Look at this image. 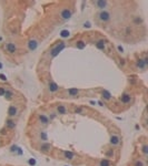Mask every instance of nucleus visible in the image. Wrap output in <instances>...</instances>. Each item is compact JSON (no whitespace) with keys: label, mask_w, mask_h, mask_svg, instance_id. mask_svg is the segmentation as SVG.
Masks as SVG:
<instances>
[{"label":"nucleus","mask_w":148,"mask_h":166,"mask_svg":"<svg viewBox=\"0 0 148 166\" xmlns=\"http://www.w3.org/2000/svg\"><path fill=\"white\" fill-rule=\"evenodd\" d=\"M65 48H66V43H65L64 41L58 42V43H57L56 45H55V47L50 50V52H49V57H50V58H56L57 55L61 52Z\"/></svg>","instance_id":"nucleus-1"},{"label":"nucleus","mask_w":148,"mask_h":166,"mask_svg":"<svg viewBox=\"0 0 148 166\" xmlns=\"http://www.w3.org/2000/svg\"><path fill=\"white\" fill-rule=\"evenodd\" d=\"M97 19L103 23H107L112 19V14L107 10H101L97 14Z\"/></svg>","instance_id":"nucleus-2"},{"label":"nucleus","mask_w":148,"mask_h":166,"mask_svg":"<svg viewBox=\"0 0 148 166\" xmlns=\"http://www.w3.org/2000/svg\"><path fill=\"white\" fill-rule=\"evenodd\" d=\"M37 120H38V122H39L42 126H47V125L50 123V119H49V116H48L47 114H45V113L38 114V116H37Z\"/></svg>","instance_id":"nucleus-3"},{"label":"nucleus","mask_w":148,"mask_h":166,"mask_svg":"<svg viewBox=\"0 0 148 166\" xmlns=\"http://www.w3.org/2000/svg\"><path fill=\"white\" fill-rule=\"evenodd\" d=\"M73 16V11L71 9H68V8H64L62 10H60L59 12V17L61 18L62 20H69Z\"/></svg>","instance_id":"nucleus-4"},{"label":"nucleus","mask_w":148,"mask_h":166,"mask_svg":"<svg viewBox=\"0 0 148 166\" xmlns=\"http://www.w3.org/2000/svg\"><path fill=\"white\" fill-rule=\"evenodd\" d=\"M51 149H53V145L50 143H48V142H44V143L40 144L39 146V151L44 154H48V153L51 152Z\"/></svg>","instance_id":"nucleus-5"},{"label":"nucleus","mask_w":148,"mask_h":166,"mask_svg":"<svg viewBox=\"0 0 148 166\" xmlns=\"http://www.w3.org/2000/svg\"><path fill=\"white\" fill-rule=\"evenodd\" d=\"M19 113V110H18V106L17 105H10L8 109V117L9 119H15L16 116L18 115Z\"/></svg>","instance_id":"nucleus-6"},{"label":"nucleus","mask_w":148,"mask_h":166,"mask_svg":"<svg viewBox=\"0 0 148 166\" xmlns=\"http://www.w3.org/2000/svg\"><path fill=\"white\" fill-rule=\"evenodd\" d=\"M5 49H6V51L9 54H14V53L17 52L18 47H17V44L14 43V42H8V43H6V45H5Z\"/></svg>","instance_id":"nucleus-7"},{"label":"nucleus","mask_w":148,"mask_h":166,"mask_svg":"<svg viewBox=\"0 0 148 166\" xmlns=\"http://www.w3.org/2000/svg\"><path fill=\"white\" fill-rule=\"evenodd\" d=\"M38 45H39V42H38L37 39H34V38L29 39L28 42H27V48H28L29 51H35V50H37Z\"/></svg>","instance_id":"nucleus-8"},{"label":"nucleus","mask_w":148,"mask_h":166,"mask_svg":"<svg viewBox=\"0 0 148 166\" xmlns=\"http://www.w3.org/2000/svg\"><path fill=\"white\" fill-rule=\"evenodd\" d=\"M109 144H110V146L112 147L118 146L120 144V136L117 135V134H112L110 138H109Z\"/></svg>","instance_id":"nucleus-9"},{"label":"nucleus","mask_w":148,"mask_h":166,"mask_svg":"<svg viewBox=\"0 0 148 166\" xmlns=\"http://www.w3.org/2000/svg\"><path fill=\"white\" fill-rule=\"evenodd\" d=\"M56 113L59 115H66V114L69 113V110L65 104H59L56 106Z\"/></svg>","instance_id":"nucleus-10"},{"label":"nucleus","mask_w":148,"mask_h":166,"mask_svg":"<svg viewBox=\"0 0 148 166\" xmlns=\"http://www.w3.org/2000/svg\"><path fill=\"white\" fill-rule=\"evenodd\" d=\"M59 90H60V86L55 81H49V83H48V91L50 93H57Z\"/></svg>","instance_id":"nucleus-11"},{"label":"nucleus","mask_w":148,"mask_h":166,"mask_svg":"<svg viewBox=\"0 0 148 166\" xmlns=\"http://www.w3.org/2000/svg\"><path fill=\"white\" fill-rule=\"evenodd\" d=\"M94 5L96 6V8L100 9V11L106 10V8L108 7V1L107 0H98V1H94Z\"/></svg>","instance_id":"nucleus-12"},{"label":"nucleus","mask_w":148,"mask_h":166,"mask_svg":"<svg viewBox=\"0 0 148 166\" xmlns=\"http://www.w3.org/2000/svg\"><path fill=\"white\" fill-rule=\"evenodd\" d=\"M66 93H67V95L70 97H77L79 94H80V90L77 88H70L66 91Z\"/></svg>","instance_id":"nucleus-13"},{"label":"nucleus","mask_w":148,"mask_h":166,"mask_svg":"<svg viewBox=\"0 0 148 166\" xmlns=\"http://www.w3.org/2000/svg\"><path fill=\"white\" fill-rule=\"evenodd\" d=\"M120 102L123 103V104H130L131 101H133V97L129 93H124L121 97H119Z\"/></svg>","instance_id":"nucleus-14"},{"label":"nucleus","mask_w":148,"mask_h":166,"mask_svg":"<svg viewBox=\"0 0 148 166\" xmlns=\"http://www.w3.org/2000/svg\"><path fill=\"white\" fill-rule=\"evenodd\" d=\"M62 155H64V158L67 160H73L76 158V154L71 151H64L62 152Z\"/></svg>","instance_id":"nucleus-15"},{"label":"nucleus","mask_w":148,"mask_h":166,"mask_svg":"<svg viewBox=\"0 0 148 166\" xmlns=\"http://www.w3.org/2000/svg\"><path fill=\"white\" fill-rule=\"evenodd\" d=\"M16 126H17V123H16V121L12 119H8L6 121V127L7 128H9V130H15L16 128Z\"/></svg>","instance_id":"nucleus-16"},{"label":"nucleus","mask_w":148,"mask_h":166,"mask_svg":"<svg viewBox=\"0 0 148 166\" xmlns=\"http://www.w3.org/2000/svg\"><path fill=\"white\" fill-rule=\"evenodd\" d=\"M106 43L107 42L105 41L104 39H100V40H98V41L95 43V47L99 50H105L106 49Z\"/></svg>","instance_id":"nucleus-17"},{"label":"nucleus","mask_w":148,"mask_h":166,"mask_svg":"<svg viewBox=\"0 0 148 166\" xmlns=\"http://www.w3.org/2000/svg\"><path fill=\"white\" fill-rule=\"evenodd\" d=\"M38 137H39V140L40 141L44 143V142H48V134H47V132H46L45 130H41L39 132V134H38Z\"/></svg>","instance_id":"nucleus-18"},{"label":"nucleus","mask_w":148,"mask_h":166,"mask_svg":"<svg viewBox=\"0 0 148 166\" xmlns=\"http://www.w3.org/2000/svg\"><path fill=\"white\" fill-rule=\"evenodd\" d=\"M101 97H103V100H105V101H110V100L112 99V93L109 91H107V90H103V91H101Z\"/></svg>","instance_id":"nucleus-19"},{"label":"nucleus","mask_w":148,"mask_h":166,"mask_svg":"<svg viewBox=\"0 0 148 166\" xmlns=\"http://www.w3.org/2000/svg\"><path fill=\"white\" fill-rule=\"evenodd\" d=\"M136 68L138 70H145L146 68H147V64L144 62L142 59H138V60L136 61Z\"/></svg>","instance_id":"nucleus-20"},{"label":"nucleus","mask_w":148,"mask_h":166,"mask_svg":"<svg viewBox=\"0 0 148 166\" xmlns=\"http://www.w3.org/2000/svg\"><path fill=\"white\" fill-rule=\"evenodd\" d=\"M140 152H142L144 157L147 158V156H148V144L147 143L142 144V146H140Z\"/></svg>","instance_id":"nucleus-21"},{"label":"nucleus","mask_w":148,"mask_h":166,"mask_svg":"<svg viewBox=\"0 0 148 166\" xmlns=\"http://www.w3.org/2000/svg\"><path fill=\"white\" fill-rule=\"evenodd\" d=\"M14 92L11 91V90H6V93H5V99L7 100V101H10V100H12V97H14Z\"/></svg>","instance_id":"nucleus-22"},{"label":"nucleus","mask_w":148,"mask_h":166,"mask_svg":"<svg viewBox=\"0 0 148 166\" xmlns=\"http://www.w3.org/2000/svg\"><path fill=\"white\" fill-rule=\"evenodd\" d=\"M133 166H147V164H146L145 160H142V158H137L134 162V164H133Z\"/></svg>","instance_id":"nucleus-23"},{"label":"nucleus","mask_w":148,"mask_h":166,"mask_svg":"<svg viewBox=\"0 0 148 166\" xmlns=\"http://www.w3.org/2000/svg\"><path fill=\"white\" fill-rule=\"evenodd\" d=\"M142 22H144V19H142V17L137 16L134 18V20H133V23H134L135 26H138V25H142Z\"/></svg>","instance_id":"nucleus-24"},{"label":"nucleus","mask_w":148,"mask_h":166,"mask_svg":"<svg viewBox=\"0 0 148 166\" xmlns=\"http://www.w3.org/2000/svg\"><path fill=\"white\" fill-rule=\"evenodd\" d=\"M99 166H112V163H110V160L105 158V160H101L99 162Z\"/></svg>","instance_id":"nucleus-25"},{"label":"nucleus","mask_w":148,"mask_h":166,"mask_svg":"<svg viewBox=\"0 0 148 166\" xmlns=\"http://www.w3.org/2000/svg\"><path fill=\"white\" fill-rule=\"evenodd\" d=\"M76 47L78 48V49H84V48L86 47V43H85L84 41H78L77 44H76Z\"/></svg>","instance_id":"nucleus-26"},{"label":"nucleus","mask_w":148,"mask_h":166,"mask_svg":"<svg viewBox=\"0 0 148 166\" xmlns=\"http://www.w3.org/2000/svg\"><path fill=\"white\" fill-rule=\"evenodd\" d=\"M106 157H112V156H114V149L112 148H109L108 151H107L106 152Z\"/></svg>","instance_id":"nucleus-27"},{"label":"nucleus","mask_w":148,"mask_h":166,"mask_svg":"<svg viewBox=\"0 0 148 166\" xmlns=\"http://www.w3.org/2000/svg\"><path fill=\"white\" fill-rule=\"evenodd\" d=\"M70 36V33H69V31H67V30H64V31H61V37H69Z\"/></svg>","instance_id":"nucleus-28"},{"label":"nucleus","mask_w":148,"mask_h":166,"mask_svg":"<svg viewBox=\"0 0 148 166\" xmlns=\"http://www.w3.org/2000/svg\"><path fill=\"white\" fill-rule=\"evenodd\" d=\"M5 93H6V89L2 88V86H0V97H3Z\"/></svg>","instance_id":"nucleus-29"},{"label":"nucleus","mask_w":148,"mask_h":166,"mask_svg":"<svg viewBox=\"0 0 148 166\" xmlns=\"http://www.w3.org/2000/svg\"><path fill=\"white\" fill-rule=\"evenodd\" d=\"M117 51H118L119 53H124V48L121 47L120 44H118V45H117Z\"/></svg>","instance_id":"nucleus-30"},{"label":"nucleus","mask_w":148,"mask_h":166,"mask_svg":"<svg viewBox=\"0 0 148 166\" xmlns=\"http://www.w3.org/2000/svg\"><path fill=\"white\" fill-rule=\"evenodd\" d=\"M91 25H90V22H85L84 23V28H90Z\"/></svg>","instance_id":"nucleus-31"},{"label":"nucleus","mask_w":148,"mask_h":166,"mask_svg":"<svg viewBox=\"0 0 148 166\" xmlns=\"http://www.w3.org/2000/svg\"><path fill=\"white\" fill-rule=\"evenodd\" d=\"M82 112V110H81L80 108H76L75 109V113H81Z\"/></svg>","instance_id":"nucleus-32"},{"label":"nucleus","mask_w":148,"mask_h":166,"mask_svg":"<svg viewBox=\"0 0 148 166\" xmlns=\"http://www.w3.org/2000/svg\"><path fill=\"white\" fill-rule=\"evenodd\" d=\"M0 79H1L2 81H7V77L5 74H0Z\"/></svg>","instance_id":"nucleus-33"},{"label":"nucleus","mask_w":148,"mask_h":166,"mask_svg":"<svg viewBox=\"0 0 148 166\" xmlns=\"http://www.w3.org/2000/svg\"><path fill=\"white\" fill-rule=\"evenodd\" d=\"M142 60H144V62H145V63L148 65V58H147V55H145V57L142 58Z\"/></svg>","instance_id":"nucleus-34"},{"label":"nucleus","mask_w":148,"mask_h":166,"mask_svg":"<svg viewBox=\"0 0 148 166\" xmlns=\"http://www.w3.org/2000/svg\"><path fill=\"white\" fill-rule=\"evenodd\" d=\"M35 163H36V162H35V160H29V164H32V165H34Z\"/></svg>","instance_id":"nucleus-35"},{"label":"nucleus","mask_w":148,"mask_h":166,"mask_svg":"<svg viewBox=\"0 0 148 166\" xmlns=\"http://www.w3.org/2000/svg\"><path fill=\"white\" fill-rule=\"evenodd\" d=\"M126 32H127V33H129V32H131V29H130V28H127V29H126Z\"/></svg>","instance_id":"nucleus-36"},{"label":"nucleus","mask_w":148,"mask_h":166,"mask_svg":"<svg viewBox=\"0 0 148 166\" xmlns=\"http://www.w3.org/2000/svg\"><path fill=\"white\" fill-rule=\"evenodd\" d=\"M0 69H2V64L0 63Z\"/></svg>","instance_id":"nucleus-37"}]
</instances>
